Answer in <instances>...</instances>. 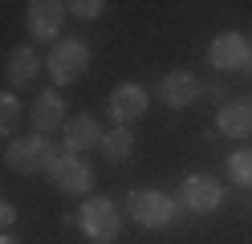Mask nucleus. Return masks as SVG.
<instances>
[{
    "mask_svg": "<svg viewBox=\"0 0 252 244\" xmlns=\"http://www.w3.org/2000/svg\"><path fill=\"white\" fill-rule=\"evenodd\" d=\"M69 118H65V98H61V90H45L37 94L33 102V126L37 135H53V130H61Z\"/></svg>",
    "mask_w": 252,
    "mask_h": 244,
    "instance_id": "nucleus-12",
    "label": "nucleus"
},
{
    "mask_svg": "<svg viewBox=\"0 0 252 244\" xmlns=\"http://www.w3.org/2000/svg\"><path fill=\"white\" fill-rule=\"evenodd\" d=\"M65 16H69L65 4H57V0H33L29 12H25V21H29V33H33V37L49 41V37H57V33H61Z\"/></svg>",
    "mask_w": 252,
    "mask_h": 244,
    "instance_id": "nucleus-10",
    "label": "nucleus"
},
{
    "mask_svg": "<svg viewBox=\"0 0 252 244\" xmlns=\"http://www.w3.org/2000/svg\"><path fill=\"white\" fill-rule=\"evenodd\" d=\"M0 244H21V240H12V236H0Z\"/></svg>",
    "mask_w": 252,
    "mask_h": 244,
    "instance_id": "nucleus-20",
    "label": "nucleus"
},
{
    "mask_svg": "<svg viewBox=\"0 0 252 244\" xmlns=\"http://www.w3.org/2000/svg\"><path fill=\"white\" fill-rule=\"evenodd\" d=\"M77 228H82V236L90 244H114L118 232H122V216L114 200H106V195H86V204L77 208Z\"/></svg>",
    "mask_w": 252,
    "mask_h": 244,
    "instance_id": "nucleus-1",
    "label": "nucleus"
},
{
    "mask_svg": "<svg viewBox=\"0 0 252 244\" xmlns=\"http://www.w3.org/2000/svg\"><path fill=\"white\" fill-rule=\"evenodd\" d=\"M195 98H199V81H195V73H187V70H171L159 81V102L171 106V110L195 106Z\"/></svg>",
    "mask_w": 252,
    "mask_h": 244,
    "instance_id": "nucleus-8",
    "label": "nucleus"
},
{
    "mask_svg": "<svg viewBox=\"0 0 252 244\" xmlns=\"http://www.w3.org/2000/svg\"><path fill=\"white\" fill-rule=\"evenodd\" d=\"M17 126H21V102H17V94L0 90V135H12Z\"/></svg>",
    "mask_w": 252,
    "mask_h": 244,
    "instance_id": "nucleus-17",
    "label": "nucleus"
},
{
    "mask_svg": "<svg viewBox=\"0 0 252 244\" xmlns=\"http://www.w3.org/2000/svg\"><path fill=\"white\" fill-rule=\"evenodd\" d=\"M37 70H41V61H37V53H33L29 45L12 49V53H8V61H4V73H8V81H12V86H29V81L37 77Z\"/></svg>",
    "mask_w": 252,
    "mask_h": 244,
    "instance_id": "nucleus-14",
    "label": "nucleus"
},
{
    "mask_svg": "<svg viewBox=\"0 0 252 244\" xmlns=\"http://www.w3.org/2000/svg\"><path fill=\"white\" fill-rule=\"evenodd\" d=\"M147 98H151V94L138 86V81H122V86L110 90L106 114L114 118V126H130L134 118H143V114H147Z\"/></svg>",
    "mask_w": 252,
    "mask_h": 244,
    "instance_id": "nucleus-6",
    "label": "nucleus"
},
{
    "mask_svg": "<svg viewBox=\"0 0 252 244\" xmlns=\"http://www.w3.org/2000/svg\"><path fill=\"white\" fill-rule=\"evenodd\" d=\"M12 224H17V208H12L8 200H0V232H8Z\"/></svg>",
    "mask_w": 252,
    "mask_h": 244,
    "instance_id": "nucleus-19",
    "label": "nucleus"
},
{
    "mask_svg": "<svg viewBox=\"0 0 252 244\" xmlns=\"http://www.w3.org/2000/svg\"><path fill=\"white\" fill-rule=\"evenodd\" d=\"M208 61L220 73L224 70H240V65L252 61V49H248V41L240 37V33H220V37L212 41V49H208Z\"/></svg>",
    "mask_w": 252,
    "mask_h": 244,
    "instance_id": "nucleus-9",
    "label": "nucleus"
},
{
    "mask_svg": "<svg viewBox=\"0 0 252 244\" xmlns=\"http://www.w3.org/2000/svg\"><path fill=\"white\" fill-rule=\"evenodd\" d=\"M45 175L61 195H90V187H94V167L77 155H57Z\"/></svg>",
    "mask_w": 252,
    "mask_h": 244,
    "instance_id": "nucleus-5",
    "label": "nucleus"
},
{
    "mask_svg": "<svg viewBox=\"0 0 252 244\" xmlns=\"http://www.w3.org/2000/svg\"><path fill=\"white\" fill-rule=\"evenodd\" d=\"M179 204L187 211H195V216H208V211H216L224 204V187H220L212 175H191L183 183V191H179Z\"/></svg>",
    "mask_w": 252,
    "mask_h": 244,
    "instance_id": "nucleus-7",
    "label": "nucleus"
},
{
    "mask_svg": "<svg viewBox=\"0 0 252 244\" xmlns=\"http://www.w3.org/2000/svg\"><path fill=\"white\" fill-rule=\"evenodd\" d=\"M126 216L143 228H167L175 220V200L159 187H134L126 195Z\"/></svg>",
    "mask_w": 252,
    "mask_h": 244,
    "instance_id": "nucleus-3",
    "label": "nucleus"
},
{
    "mask_svg": "<svg viewBox=\"0 0 252 244\" xmlns=\"http://www.w3.org/2000/svg\"><path fill=\"white\" fill-rule=\"evenodd\" d=\"M65 12L82 16V21H98V16L106 12V4H102V0H69V4H65Z\"/></svg>",
    "mask_w": 252,
    "mask_h": 244,
    "instance_id": "nucleus-18",
    "label": "nucleus"
},
{
    "mask_svg": "<svg viewBox=\"0 0 252 244\" xmlns=\"http://www.w3.org/2000/svg\"><path fill=\"white\" fill-rule=\"evenodd\" d=\"M61 151L45 139V135H25V139H12L8 142V151H4V163L12 171H21V175H45L53 167V159Z\"/></svg>",
    "mask_w": 252,
    "mask_h": 244,
    "instance_id": "nucleus-2",
    "label": "nucleus"
},
{
    "mask_svg": "<svg viewBox=\"0 0 252 244\" xmlns=\"http://www.w3.org/2000/svg\"><path fill=\"white\" fill-rule=\"evenodd\" d=\"M90 70V45L86 41H61L53 45L49 53V77L57 86H73V81H82Z\"/></svg>",
    "mask_w": 252,
    "mask_h": 244,
    "instance_id": "nucleus-4",
    "label": "nucleus"
},
{
    "mask_svg": "<svg viewBox=\"0 0 252 244\" xmlns=\"http://www.w3.org/2000/svg\"><path fill=\"white\" fill-rule=\"evenodd\" d=\"M94 146H102V126L94 114H77V118L65 122V155H77L82 159L86 151H94Z\"/></svg>",
    "mask_w": 252,
    "mask_h": 244,
    "instance_id": "nucleus-11",
    "label": "nucleus"
},
{
    "mask_svg": "<svg viewBox=\"0 0 252 244\" xmlns=\"http://www.w3.org/2000/svg\"><path fill=\"white\" fill-rule=\"evenodd\" d=\"M228 175L236 187H252V146H244V151H236L228 159Z\"/></svg>",
    "mask_w": 252,
    "mask_h": 244,
    "instance_id": "nucleus-16",
    "label": "nucleus"
},
{
    "mask_svg": "<svg viewBox=\"0 0 252 244\" xmlns=\"http://www.w3.org/2000/svg\"><path fill=\"white\" fill-rule=\"evenodd\" d=\"M102 155L110 163H126L134 155V135H130V126H114L110 135H102Z\"/></svg>",
    "mask_w": 252,
    "mask_h": 244,
    "instance_id": "nucleus-15",
    "label": "nucleus"
},
{
    "mask_svg": "<svg viewBox=\"0 0 252 244\" xmlns=\"http://www.w3.org/2000/svg\"><path fill=\"white\" fill-rule=\"evenodd\" d=\"M216 126H220V135H228V139H248L252 135V98H236V102L220 106Z\"/></svg>",
    "mask_w": 252,
    "mask_h": 244,
    "instance_id": "nucleus-13",
    "label": "nucleus"
}]
</instances>
